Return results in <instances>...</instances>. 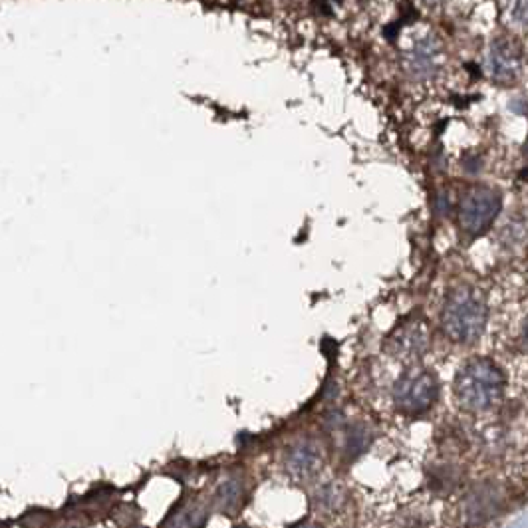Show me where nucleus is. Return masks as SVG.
<instances>
[{
	"label": "nucleus",
	"mask_w": 528,
	"mask_h": 528,
	"mask_svg": "<svg viewBox=\"0 0 528 528\" xmlns=\"http://www.w3.org/2000/svg\"><path fill=\"white\" fill-rule=\"evenodd\" d=\"M506 379L500 365L490 358H471L455 374L453 399L467 415H486L504 399Z\"/></svg>",
	"instance_id": "1"
},
{
	"label": "nucleus",
	"mask_w": 528,
	"mask_h": 528,
	"mask_svg": "<svg viewBox=\"0 0 528 528\" xmlns=\"http://www.w3.org/2000/svg\"><path fill=\"white\" fill-rule=\"evenodd\" d=\"M488 322V306L485 296L477 288L461 286L449 294L441 312L445 336L457 344L477 342Z\"/></svg>",
	"instance_id": "2"
},
{
	"label": "nucleus",
	"mask_w": 528,
	"mask_h": 528,
	"mask_svg": "<svg viewBox=\"0 0 528 528\" xmlns=\"http://www.w3.org/2000/svg\"><path fill=\"white\" fill-rule=\"evenodd\" d=\"M391 397L403 415H419L435 402L437 379L425 368H409L395 381Z\"/></svg>",
	"instance_id": "3"
},
{
	"label": "nucleus",
	"mask_w": 528,
	"mask_h": 528,
	"mask_svg": "<svg viewBox=\"0 0 528 528\" xmlns=\"http://www.w3.org/2000/svg\"><path fill=\"white\" fill-rule=\"evenodd\" d=\"M500 211V193L493 187H471L461 199L459 221L467 235H481L493 224Z\"/></svg>",
	"instance_id": "4"
},
{
	"label": "nucleus",
	"mask_w": 528,
	"mask_h": 528,
	"mask_svg": "<svg viewBox=\"0 0 528 528\" xmlns=\"http://www.w3.org/2000/svg\"><path fill=\"white\" fill-rule=\"evenodd\" d=\"M486 74L500 83L514 82L522 72V50L514 40L500 38L486 52Z\"/></svg>",
	"instance_id": "5"
},
{
	"label": "nucleus",
	"mask_w": 528,
	"mask_h": 528,
	"mask_svg": "<svg viewBox=\"0 0 528 528\" xmlns=\"http://www.w3.org/2000/svg\"><path fill=\"white\" fill-rule=\"evenodd\" d=\"M284 467L294 481H310L322 471L324 457L318 445L312 441H300L292 445L290 451L286 453Z\"/></svg>",
	"instance_id": "6"
},
{
	"label": "nucleus",
	"mask_w": 528,
	"mask_h": 528,
	"mask_svg": "<svg viewBox=\"0 0 528 528\" xmlns=\"http://www.w3.org/2000/svg\"><path fill=\"white\" fill-rule=\"evenodd\" d=\"M389 347L393 356L403 361H415L429 347V330L423 324L403 326L389 338Z\"/></svg>",
	"instance_id": "7"
},
{
	"label": "nucleus",
	"mask_w": 528,
	"mask_h": 528,
	"mask_svg": "<svg viewBox=\"0 0 528 528\" xmlns=\"http://www.w3.org/2000/svg\"><path fill=\"white\" fill-rule=\"evenodd\" d=\"M405 66H407V72L413 78H419V80L433 78L441 68V46L433 38L419 40L407 52Z\"/></svg>",
	"instance_id": "8"
},
{
	"label": "nucleus",
	"mask_w": 528,
	"mask_h": 528,
	"mask_svg": "<svg viewBox=\"0 0 528 528\" xmlns=\"http://www.w3.org/2000/svg\"><path fill=\"white\" fill-rule=\"evenodd\" d=\"M316 502V511L326 518H338L342 514H346L349 497H347L346 488L340 483H330V485L320 486V490L314 497Z\"/></svg>",
	"instance_id": "9"
},
{
	"label": "nucleus",
	"mask_w": 528,
	"mask_h": 528,
	"mask_svg": "<svg viewBox=\"0 0 528 528\" xmlns=\"http://www.w3.org/2000/svg\"><path fill=\"white\" fill-rule=\"evenodd\" d=\"M201 509H197L195 504L185 506L181 513L175 514V518H171V528H197L201 525Z\"/></svg>",
	"instance_id": "10"
},
{
	"label": "nucleus",
	"mask_w": 528,
	"mask_h": 528,
	"mask_svg": "<svg viewBox=\"0 0 528 528\" xmlns=\"http://www.w3.org/2000/svg\"><path fill=\"white\" fill-rule=\"evenodd\" d=\"M509 13L514 22L528 26V0H509Z\"/></svg>",
	"instance_id": "11"
},
{
	"label": "nucleus",
	"mask_w": 528,
	"mask_h": 528,
	"mask_svg": "<svg viewBox=\"0 0 528 528\" xmlns=\"http://www.w3.org/2000/svg\"><path fill=\"white\" fill-rule=\"evenodd\" d=\"M294 528H320V527H316V525H310V522H304V525H298V527H294Z\"/></svg>",
	"instance_id": "12"
},
{
	"label": "nucleus",
	"mask_w": 528,
	"mask_h": 528,
	"mask_svg": "<svg viewBox=\"0 0 528 528\" xmlns=\"http://www.w3.org/2000/svg\"><path fill=\"white\" fill-rule=\"evenodd\" d=\"M525 151H527V155H528V139H527V145H525Z\"/></svg>",
	"instance_id": "13"
},
{
	"label": "nucleus",
	"mask_w": 528,
	"mask_h": 528,
	"mask_svg": "<svg viewBox=\"0 0 528 528\" xmlns=\"http://www.w3.org/2000/svg\"><path fill=\"white\" fill-rule=\"evenodd\" d=\"M238 528H247V527H238Z\"/></svg>",
	"instance_id": "14"
}]
</instances>
